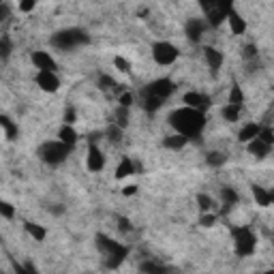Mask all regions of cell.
Wrapping results in <instances>:
<instances>
[{"instance_id":"6da1fadb","label":"cell","mask_w":274,"mask_h":274,"mask_svg":"<svg viewBox=\"0 0 274 274\" xmlns=\"http://www.w3.org/2000/svg\"><path fill=\"white\" fill-rule=\"evenodd\" d=\"M170 122L178 131V135H182L186 139H197L201 135L203 126H206V116H203V112H197V109L184 105V107L172 112Z\"/></svg>"},{"instance_id":"7a4b0ae2","label":"cell","mask_w":274,"mask_h":274,"mask_svg":"<svg viewBox=\"0 0 274 274\" xmlns=\"http://www.w3.org/2000/svg\"><path fill=\"white\" fill-rule=\"evenodd\" d=\"M97 244L99 249H101L103 257H105V268H109V270H114V268H118L122 261H125L126 253H129V249L122 247L118 240H112V238L107 236H97Z\"/></svg>"},{"instance_id":"3957f363","label":"cell","mask_w":274,"mask_h":274,"mask_svg":"<svg viewBox=\"0 0 274 274\" xmlns=\"http://www.w3.org/2000/svg\"><path fill=\"white\" fill-rule=\"evenodd\" d=\"M84 43H88V34L81 28H67V30H60L51 37V45L58 50H73Z\"/></svg>"},{"instance_id":"277c9868","label":"cell","mask_w":274,"mask_h":274,"mask_svg":"<svg viewBox=\"0 0 274 274\" xmlns=\"http://www.w3.org/2000/svg\"><path fill=\"white\" fill-rule=\"evenodd\" d=\"M71 152V146L62 144V142H45L43 146L39 148V159L48 165H60L62 161L69 156Z\"/></svg>"},{"instance_id":"5b68a950","label":"cell","mask_w":274,"mask_h":274,"mask_svg":"<svg viewBox=\"0 0 274 274\" xmlns=\"http://www.w3.org/2000/svg\"><path fill=\"white\" fill-rule=\"evenodd\" d=\"M234 244H236V253L240 257H249L255 253L257 247V238L249 229V227H236L234 229Z\"/></svg>"},{"instance_id":"8992f818","label":"cell","mask_w":274,"mask_h":274,"mask_svg":"<svg viewBox=\"0 0 274 274\" xmlns=\"http://www.w3.org/2000/svg\"><path fill=\"white\" fill-rule=\"evenodd\" d=\"M201 9L206 11V22L208 26L212 28H219L223 24V20H227V15H229V11L234 9L229 2H203Z\"/></svg>"},{"instance_id":"52a82bcc","label":"cell","mask_w":274,"mask_h":274,"mask_svg":"<svg viewBox=\"0 0 274 274\" xmlns=\"http://www.w3.org/2000/svg\"><path fill=\"white\" fill-rule=\"evenodd\" d=\"M152 56L159 65L167 67V65H174V62H176L178 50H176V45L167 43V41H159V43L152 45Z\"/></svg>"},{"instance_id":"ba28073f","label":"cell","mask_w":274,"mask_h":274,"mask_svg":"<svg viewBox=\"0 0 274 274\" xmlns=\"http://www.w3.org/2000/svg\"><path fill=\"white\" fill-rule=\"evenodd\" d=\"M144 90L150 92V95H154L156 99H161V101H167V99L174 95V90H176V84L167 77H161V79H154L152 84H148Z\"/></svg>"},{"instance_id":"9c48e42d","label":"cell","mask_w":274,"mask_h":274,"mask_svg":"<svg viewBox=\"0 0 274 274\" xmlns=\"http://www.w3.org/2000/svg\"><path fill=\"white\" fill-rule=\"evenodd\" d=\"M206 30H208V22L203 17H193L186 24V37L193 41V43H199L201 37L206 34Z\"/></svg>"},{"instance_id":"30bf717a","label":"cell","mask_w":274,"mask_h":274,"mask_svg":"<svg viewBox=\"0 0 274 274\" xmlns=\"http://www.w3.org/2000/svg\"><path fill=\"white\" fill-rule=\"evenodd\" d=\"M86 167H88L90 172H101L105 167V156L95 144H90L88 154H86Z\"/></svg>"},{"instance_id":"8fae6325","label":"cell","mask_w":274,"mask_h":274,"mask_svg":"<svg viewBox=\"0 0 274 274\" xmlns=\"http://www.w3.org/2000/svg\"><path fill=\"white\" fill-rule=\"evenodd\" d=\"M37 84L41 90L45 92H56L60 88V79L56 77V73H50V71H39L37 73Z\"/></svg>"},{"instance_id":"7c38bea8","label":"cell","mask_w":274,"mask_h":274,"mask_svg":"<svg viewBox=\"0 0 274 274\" xmlns=\"http://www.w3.org/2000/svg\"><path fill=\"white\" fill-rule=\"evenodd\" d=\"M184 103H186V107H193L197 112H206L210 107V97L201 95V92H186Z\"/></svg>"},{"instance_id":"4fadbf2b","label":"cell","mask_w":274,"mask_h":274,"mask_svg":"<svg viewBox=\"0 0 274 274\" xmlns=\"http://www.w3.org/2000/svg\"><path fill=\"white\" fill-rule=\"evenodd\" d=\"M32 65L37 67L39 71H50V73H54V69H56L54 58H51L48 51H34L32 54Z\"/></svg>"},{"instance_id":"5bb4252c","label":"cell","mask_w":274,"mask_h":274,"mask_svg":"<svg viewBox=\"0 0 274 274\" xmlns=\"http://www.w3.org/2000/svg\"><path fill=\"white\" fill-rule=\"evenodd\" d=\"M203 58H206V62H208V67H210V71L212 73H217L221 67H223V54H221L219 50H214V48H208L203 50Z\"/></svg>"},{"instance_id":"9a60e30c","label":"cell","mask_w":274,"mask_h":274,"mask_svg":"<svg viewBox=\"0 0 274 274\" xmlns=\"http://www.w3.org/2000/svg\"><path fill=\"white\" fill-rule=\"evenodd\" d=\"M227 22H229V28L234 34H242L244 30H247V22H244V17L238 13L236 9L229 11V15H227Z\"/></svg>"},{"instance_id":"2e32d148","label":"cell","mask_w":274,"mask_h":274,"mask_svg":"<svg viewBox=\"0 0 274 274\" xmlns=\"http://www.w3.org/2000/svg\"><path fill=\"white\" fill-rule=\"evenodd\" d=\"M259 133H261V126L255 125V122H250V125H247V126H242V129H240V133H238V139L244 142V144H250L253 139L259 137Z\"/></svg>"},{"instance_id":"e0dca14e","label":"cell","mask_w":274,"mask_h":274,"mask_svg":"<svg viewBox=\"0 0 274 274\" xmlns=\"http://www.w3.org/2000/svg\"><path fill=\"white\" fill-rule=\"evenodd\" d=\"M163 105V101L161 99H156L154 95H150V92H142V107L146 109V112L148 114H152V112H156V109H159Z\"/></svg>"},{"instance_id":"ac0fdd59","label":"cell","mask_w":274,"mask_h":274,"mask_svg":"<svg viewBox=\"0 0 274 274\" xmlns=\"http://www.w3.org/2000/svg\"><path fill=\"white\" fill-rule=\"evenodd\" d=\"M58 137H60L58 142H62V144L71 146V148L75 146V142H77V133H75V129H73L71 125H65V126H62L60 133H58Z\"/></svg>"},{"instance_id":"d6986e66","label":"cell","mask_w":274,"mask_h":274,"mask_svg":"<svg viewBox=\"0 0 274 274\" xmlns=\"http://www.w3.org/2000/svg\"><path fill=\"white\" fill-rule=\"evenodd\" d=\"M135 172V163H133L131 159H122L120 161V165L116 167V180H122V178H126V176H131V174Z\"/></svg>"},{"instance_id":"ffe728a7","label":"cell","mask_w":274,"mask_h":274,"mask_svg":"<svg viewBox=\"0 0 274 274\" xmlns=\"http://www.w3.org/2000/svg\"><path fill=\"white\" fill-rule=\"evenodd\" d=\"M268 150H270V146L264 144L259 137H257V139H253V142L249 144V152L253 154V156H259V159H264V156L268 154Z\"/></svg>"},{"instance_id":"44dd1931","label":"cell","mask_w":274,"mask_h":274,"mask_svg":"<svg viewBox=\"0 0 274 274\" xmlns=\"http://www.w3.org/2000/svg\"><path fill=\"white\" fill-rule=\"evenodd\" d=\"M253 197H255V201H257V206H261V208L270 206V195H268V191L264 189V186L255 184L253 186Z\"/></svg>"},{"instance_id":"7402d4cb","label":"cell","mask_w":274,"mask_h":274,"mask_svg":"<svg viewBox=\"0 0 274 274\" xmlns=\"http://www.w3.org/2000/svg\"><path fill=\"white\" fill-rule=\"evenodd\" d=\"M142 272L144 274H172L165 266L154 264V261H146V264H142Z\"/></svg>"},{"instance_id":"603a6c76","label":"cell","mask_w":274,"mask_h":274,"mask_svg":"<svg viewBox=\"0 0 274 274\" xmlns=\"http://www.w3.org/2000/svg\"><path fill=\"white\" fill-rule=\"evenodd\" d=\"M186 142H189V139H186V137H182V135H178V133H176V135H170V137H165V142H163V144H165V148L180 150V148H182V146H186Z\"/></svg>"},{"instance_id":"cb8c5ba5","label":"cell","mask_w":274,"mask_h":274,"mask_svg":"<svg viewBox=\"0 0 274 274\" xmlns=\"http://www.w3.org/2000/svg\"><path fill=\"white\" fill-rule=\"evenodd\" d=\"M0 126H2L4 137H7V139H15L17 137V126L7 118V116H2V118H0Z\"/></svg>"},{"instance_id":"d4e9b609","label":"cell","mask_w":274,"mask_h":274,"mask_svg":"<svg viewBox=\"0 0 274 274\" xmlns=\"http://www.w3.org/2000/svg\"><path fill=\"white\" fill-rule=\"evenodd\" d=\"M221 197H223V201H225V206H227V208H231L238 199H240L236 191H234V189H229V186H223V189H221Z\"/></svg>"},{"instance_id":"484cf974","label":"cell","mask_w":274,"mask_h":274,"mask_svg":"<svg viewBox=\"0 0 274 274\" xmlns=\"http://www.w3.org/2000/svg\"><path fill=\"white\" fill-rule=\"evenodd\" d=\"M240 109H242V107H238V105L227 103L225 107H223V118L229 120V122H236L238 118H240Z\"/></svg>"},{"instance_id":"4316f807","label":"cell","mask_w":274,"mask_h":274,"mask_svg":"<svg viewBox=\"0 0 274 274\" xmlns=\"http://www.w3.org/2000/svg\"><path fill=\"white\" fill-rule=\"evenodd\" d=\"M229 103L238 105V107H242V103H244V95H242V90H240V86L238 84H234L231 86V90H229Z\"/></svg>"},{"instance_id":"83f0119b","label":"cell","mask_w":274,"mask_h":274,"mask_svg":"<svg viewBox=\"0 0 274 274\" xmlns=\"http://www.w3.org/2000/svg\"><path fill=\"white\" fill-rule=\"evenodd\" d=\"M225 161H227V156L223 152H210L206 156V163H208V165H212V167H221Z\"/></svg>"},{"instance_id":"f1b7e54d","label":"cell","mask_w":274,"mask_h":274,"mask_svg":"<svg viewBox=\"0 0 274 274\" xmlns=\"http://www.w3.org/2000/svg\"><path fill=\"white\" fill-rule=\"evenodd\" d=\"M26 231L30 234L34 240H43L45 238V229L41 225H34V223H26Z\"/></svg>"},{"instance_id":"f546056e","label":"cell","mask_w":274,"mask_h":274,"mask_svg":"<svg viewBox=\"0 0 274 274\" xmlns=\"http://www.w3.org/2000/svg\"><path fill=\"white\" fill-rule=\"evenodd\" d=\"M197 203H199L201 212H210V210H212V199H210L208 195H203V193L197 195Z\"/></svg>"},{"instance_id":"4dcf8cb0","label":"cell","mask_w":274,"mask_h":274,"mask_svg":"<svg viewBox=\"0 0 274 274\" xmlns=\"http://www.w3.org/2000/svg\"><path fill=\"white\" fill-rule=\"evenodd\" d=\"M114 65H116V69H118V71H122V73H129V71H131V65H129V62H126L122 56H116V58H114Z\"/></svg>"},{"instance_id":"1f68e13d","label":"cell","mask_w":274,"mask_h":274,"mask_svg":"<svg viewBox=\"0 0 274 274\" xmlns=\"http://www.w3.org/2000/svg\"><path fill=\"white\" fill-rule=\"evenodd\" d=\"M0 214H2L4 219H13L15 210H13V206H11L9 201H2V203H0Z\"/></svg>"},{"instance_id":"d6a6232c","label":"cell","mask_w":274,"mask_h":274,"mask_svg":"<svg viewBox=\"0 0 274 274\" xmlns=\"http://www.w3.org/2000/svg\"><path fill=\"white\" fill-rule=\"evenodd\" d=\"M259 139L264 144H268V146H272L274 144V131L272 129H261V133H259Z\"/></svg>"},{"instance_id":"836d02e7","label":"cell","mask_w":274,"mask_h":274,"mask_svg":"<svg viewBox=\"0 0 274 274\" xmlns=\"http://www.w3.org/2000/svg\"><path fill=\"white\" fill-rule=\"evenodd\" d=\"M0 51H2V60H7L9 54H11V43H9L7 37L0 39Z\"/></svg>"},{"instance_id":"e575fe53","label":"cell","mask_w":274,"mask_h":274,"mask_svg":"<svg viewBox=\"0 0 274 274\" xmlns=\"http://www.w3.org/2000/svg\"><path fill=\"white\" fill-rule=\"evenodd\" d=\"M34 7H37V2H34V0H28V2H20V4H17V9H20L22 13H30V11H34Z\"/></svg>"},{"instance_id":"d590c367","label":"cell","mask_w":274,"mask_h":274,"mask_svg":"<svg viewBox=\"0 0 274 274\" xmlns=\"http://www.w3.org/2000/svg\"><path fill=\"white\" fill-rule=\"evenodd\" d=\"M131 103H133L131 92H125V95L120 97V107H126V109H129V107H131Z\"/></svg>"},{"instance_id":"8d00e7d4","label":"cell","mask_w":274,"mask_h":274,"mask_svg":"<svg viewBox=\"0 0 274 274\" xmlns=\"http://www.w3.org/2000/svg\"><path fill=\"white\" fill-rule=\"evenodd\" d=\"M244 58H257V50H255V45H247V48H244Z\"/></svg>"},{"instance_id":"74e56055","label":"cell","mask_w":274,"mask_h":274,"mask_svg":"<svg viewBox=\"0 0 274 274\" xmlns=\"http://www.w3.org/2000/svg\"><path fill=\"white\" fill-rule=\"evenodd\" d=\"M118 229H122V231H131L133 227H131V223H129V219H118Z\"/></svg>"},{"instance_id":"f35d334b","label":"cell","mask_w":274,"mask_h":274,"mask_svg":"<svg viewBox=\"0 0 274 274\" xmlns=\"http://www.w3.org/2000/svg\"><path fill=\"white\" fill-rule=\"evenodd\" d=\"M135 193H137V186L135 184H129V186H125V189H122V195H126V197H131Z\"/></svg>"},{"instance_id":"ab89813d","label":"cell","mask_w":274,"mask_h":274,"mask_svg":"<svg viewBox=\"0 0 274 274\" xmlns=\"http://www.w3.org/2000/svg\"><path fill=\"white\" fill-rule=\"evenodd\" d=\"M65 122H67V125H73V122H75V109H73V107H71V109H67Z\"/></svg>"},{"instance_id":"60d3db41","label":"cell","mask_w":274,"mask_h":274,"mask_svg":"<svg viewBox=\"0 0 274 274\" xmlns=\"http://www.w3.org/2000/svg\"><path fill=\"white\" fill-rule=\"evenodd\" d=\"M199 223H201V225H206V227H210V225L214 223V217H212V214H203V217L199 219Z\"/></svg>"},{"instance_id":"b9f144b4","label":"cell","mask_w":274,"mask_h":274,"mask_svg":"<svg viewBox=\"0 0 274 274\" xmlns=\"http://www.w3.org/2000/svg\"><path fill=\"white\" fill-rule=\"evenodd\" d=\"M17 274H37V272H34L30 266H26V268H17Z\"/></svg>"},{"instance_id":"7bdbcfd3","label":"cell","mask_w":274,"mask_h":274,"mask_svg":"<svg viewBox=\"0 0 274 274\" xmlns=\"http://www.w3.org/2000/svg\"><path fill=\"white\" fill-rule=\"evenodd\" d=\"M268 195H270V203H274V186H272L270 191H268Z\"/></svg>"},{"instance_id":"ee69618b","label":"cell","mask_w":274,"mask_h":274,"mask_svg":"<svg viewBox=\"0 0 274 274\" xmlns=\"http://www.w3.org/2000/svg\"><path fill=\"white\" fill-rule=\"evenodd\" d=\"M264 274H274V270H268V272H264Z\"/></svg>"}]
</instances>
